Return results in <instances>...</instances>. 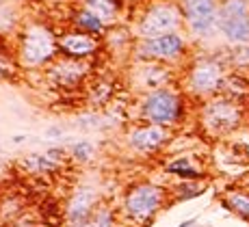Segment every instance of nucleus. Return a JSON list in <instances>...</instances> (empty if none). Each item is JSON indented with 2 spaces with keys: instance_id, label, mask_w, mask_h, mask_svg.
Wrapping results in <instances>:
<instances>
[{
  "instance_id": "nucleus-24",
  "label": "nucleus",
  "mask_w": 249,
  "mask_h": 227,
  "mask_svg": "<svg viewBox=\"0 0 249 227\" xmlns=\"http://www.w3.org/2000/svg\"><path fill=\"white\" fill-rule=\"evenodd\" d=\"M228 59L236 70H247L249 67V43L247 46H236L232 52H230Z\"/></svg>"
},
{
  "instance_id": "nucleus-2",
  "label": "nucleus",
  "mask_w": 249,
  "mask_h": 227,
  "mask_svg": "<svg viewBox=\"0 0 249 227\" xmlns=\"http://www.w3.org/2000/svg\"><path fill=\"white\" fill-rule=\"evenodd\" d=\"M169 197V188L156 184V182H135V184L126 188V192L122 197V216L145 227L167 206Z\"/></svg>"
},
{
  "instance_id": "nucleus-25",
  "label": "nucleus",
  "mask_w": 249,
  "mask_h": 227,
  "mask_svg": "<svg viewBox=\"0 0 249 227\" xmlns=\"http://www.w3.org/2000/svg\"><path fill=\"white\" fill-rule=\"evenodd\" d=\"M78 128L83 132H89V130H100L102 128V115L100 113H85L83 117L78 119Z\"/></svg>"
},
{
  "instance_id": "nucleus-20",
  "label": "nucleus",
  "mask_w": 249,
  "mask_h": 227,
  "mask_svg": "<svg viewBox=\"0 0 249 227\" xmlns=\"http://www.w3.org/2000/svg\"><path fill=\"white\" fill-rule=\"evenodd\" d=\"M87 91H89L87 104L91 106V108L108 106V104H111V100L115 98V87L108 83V80H102V78H100L95 85H89Z\"/></svg>"
},
{
  "instance_id": "nucleus-27",
  "label": "nucleus",
  "mask_w": 249,
  "mask_h": 227,
  "mask_svg": "<svg viewBox=\"0 0 249 227\" xmlns=\"http://www.w3.org/2000/svg\"><path fill=\"white\" fill-rule=\"evenodd\" d=\"M46 137H48V139H59V137H63V128H59V125H52V128L46 130Z\"/></svg>"
},
{
  "instance_id": "nucleus-30",
  "label": "nucleus",
  "mask_w": 249,
  "mask_h": 227,
  "mask_svg": "<svg viewBox=\"0 0 249 227\" xmlns=\"http://www.w3.org/2000/svg\"><path fill=\"white\" fill-rule=\"evenodd\" d=\"M243 186H245V188H249V175H247V180L243 182Z\"/></svg>"
},
{
  "instance_id": "nucleus-14",
  "label": "nucleus",
  "mask_w": 249,
  "mask_h": 227,
  "mask_svg": "<svg viewBox=\"0 0 249 227\" xmlns=\"http://www.w3.org/2000/svg\"><path fill=\"white\" fill-rule=\"evenodd\" d=\"M100 204H102V195L93 188L83 186L78 191H74L68 199V206H65V223H68V227L89 219Z\"/></svg>"
},
{
  "instance_id": "nucleus-22",
  "label": "nucleus",
  "mask_w": 249,
  "mask_h": 227,
  "mask_svg": "<svg viewBox=\"0 0 249 227\" xmlns=\"http://www.w3.org/2000/svg\"><path fill=\"white\" fill-rule=\"evenodd\" d=\"M206 186L204 182H182L171 188V195L176 197V201H186V199H195V197L204 195Z\"/></svg>"
},
{
  "instance_id": "nucleus-5",
  "label": "nucleus",
  "mask_w": 249,
  "mask_h": 227,
  "mask_svg": "<svg viewBox=\"0 0 249 227\" xmlns=\"http://www.w3.org/2000/svg\"><path fill=\"white\" fill-rule=\"evenodd\" d=\"M226 70L223 63L214 56H199V59L191 61L184 71V91L195 98L210 100L223 91L226 83Z\"/></svg>"
},
{
  "instance_id": "nucleus-29",
  "label": "nucleus",
  "mask_w": 249,
  "mask_h": 227,
  "mask_svg": "<svg viewBox=\"0 0 249 227\" xmlns=\"http://www.w3.org/2000/svg\"><path fill=\"white\" fill-rule=\"evenodd\" d=\"M195 225V219H189V221H182L178 227H193Z\"/></svg>"
},
{
  "instance_id": "nucleus-15",
  "label": "nucleus",
  "mask_w": 249,
  "mask_h": 227,
  "mask_svg": "<svg viewBox=\"0 0 249 227\" xmlns=\"http://www.w3.org/2000/svg\"><path fill=\"white\" fill-rule=\"evenodd\" d=\"M221 206L230 210L234 216L243 221H249V188L245 186H230L219 197Z\"/></svg>"
},
{
  "instance_id": "nucleus-28",
  "label": "nucleus",
  "mask_w": 249,
  "mask_h": 227,
  "mask_svg": "<svg viewBox=\"0 0 249 227\" xmlns=\"http://www.w3.org/2000/svg\"><path fill=\"white\" fill-rule=\"evenodd\" d=\"M11 141H13V145H20L24 141H28V137H26V134H13Z\"/></svg>"
},
{
  "instance_id": "nucleus-7",
  "label": "nucleus",
  "mask_w": 249,
  "mask_h": 227,
  "mask_svg": "<svg viewBox=\"0 0 249 227\" xmlns=\"http://www.w3.org/2000/svg\"><path fill=\"white\" fill-rule=\"evenodd\" d=\"M189 41L182 33H169V35L154 37V39H137L132 54L137 61H159L165 65H174L186 59Z\"/></svg>"
},
{
  "instance_id": "nucleus-8",
  "label": "nucleus",
  "mask_w": 249,
  "mask_h": 227,
  "mask_svg": "<svg viewBox=\"0 0 249 227\" xmlns=\"http://www.w3.org/2000/svg\"><path fill=\"white\" fill-rule=\"evenodd\" d=\"M184 13V28L195 39H210L219 33L221 0H178Z\"/></svg>"
},
{
  "instance_id": "nucleus-12",
  "label": "nucleus",
  "mask_w": 249,
  "mask_h": 227,
  "mask_svg": "<svg viewBox=\"0 0 249 227\" xmlns=\"http://www.w3.org/2000/svg\"><path fill=\"white\" fill-rule=\"evenodd\" d=\"M169 137H171V132L165 125L139 122L137 125H132L128 130L126 145L135 154H156L160 147H165L169 143Z\"/></svg>"
},
{
  "instance_id": "nucleus-6",
  "label": "nucleus",
  "mask_w": 249,
  "mask_h": 227,
  "mask_svg": "<svg viewBox=\"0 0 249 227\" xmlns=\"http://www.w3.org/2000/svg\"><path fill=\"white\" fill-rule=\"evenodd\" d=\"M243 106L228 95H214L206 100L199 110V123L210 137H226L243 125Z\"/></svg>"
},
{
  "instance_id": "nucleus-13",
  "label": "nucleus",
  "mask_w": 249,
  "mask_h": 227,
  "mask_svg": "<svg viewBox=\"0 0 249 227\" xmlns=\"http://www.w3.org/2000/svg\"><path fill=\"white\" fill-rule=\"evenodd\" d=\"M132 89L139 91V93H147V91L160 89V87H169L171 78V67L165 65V63L159 61H137L132 65Z\"/></svg>"
},
{
  "instance_id": "nucleus-26",
  "label": "nucleus",
  "mask_w": 249,
  "mask_h": 227,
  "mask_svg": "<svg viewBox=\"0 0 249 227\" xmlns=\"http://www.w3.org/2000/svg\"><path fill=\"white\" fill-rule=\"evenodd\" d=\"M46 156L50 158V160H54L56 165H65V162L70 160L68 158V152H65V147H50L46 152Z\"/></svg>"
},
{
  "instance_id": "nucleus-9",
  "label": "nucleus",
  "mask_w": 249,
  "mask_h": 227,
  "mask_svg": "<svg viewBox=\"0 0 249 227\" xmlns=\"http://www.w3.org/2000/svg\"><path fill=\"white\" fill-rule=\"evenodd\" d=\"M219 33L234 43H249V0H221L219 4Z\"/></svg>"
},
{
  "instance_id": "nucleus-16",
  "label": "nucleus",
  "mask_w": 249,
  "mask_h": 227,
  "mask_svg": "<svg viewBox=\"0 0 249 227\" xmlns=\"http://www.w3.org/2000/svg\"><path fill=\"white\" fill-rule=\"evenodd\" d=\"M83 9L91 11L95 17H100V20L111 28L119 22L124 2L122 0H83Z\"/></svg>"
},
{
  "instance_id": "nucleus-19",
  "label": "nucleus",
  "mask_w": 249,
  "mask_h": 227,
  "mask_svg": "<svg viewBox=\"0 0 249 227\" xmlns=\"http://www.w3.org/2000/svg\"><path fill=\"white\" fill-rule=\"evenodd\" d=\"M70 227H117V212L108 204H100L89 219H85L83 223L70 225Z\"/></svg>"
},
{
  "instance_id": "nucleus-4",
  "label": "nucleus",
  "mask_w": 249,
  "mask_h": 227,
  "mask_svg": "<svg viewBox=\"0 0 249 227\" xmlns=\"http://www.w3.org/2000/svg\"><path fill=\"white\" fill-rule=\"evenodd\" d=\"M184 28V13L176 0H154L143 7L137 16V39H154V37L182 33Z\"/></svg>"
},
{
  "instance_id": "nucleus-11",
  "label": "nucleus",
  "mask_w": 249,
  "mask_h": 227,
  "mask_svg": "<svg viewBox=\"0 0 249 227\" xmlns=\"http://www.w3.org/2000/svg\"><path fill=\"white\" fill-rule=\"evenodd\" d=\"M104 48L102 37L89 35L83 31H65L59 35V54L68 56V59H76V61H91L100 54V50Z\"/></svg>"
},
{
  "instance_id": "nucleus-3",
  "label": "nucleus",
  "mask_w": 249,
  "mask_h": 227,
  "mask_svg": "<svg viewBox=\"0 0 249 227\" xmlns=\"http://www.w3.org/2000/svg\"><path fill=\"white\" fill-rule=\"evenodd\" d=\"M59 56V37L46 24H28L20 33L16 61L24 70L48 67Z\"/></svg>"
},
{
  "instance_id": "nucleus-18",
  "label": "nucleus",
  "mask_w": 249,
  "mask_h": 227,
  "mask_svg": "<svg viewBox=\"0 0 249 227\" xmlns=\"http://www.w3.org/2000/svg\"><path fill=\"white\" fill-rule=\"evenodd\" d=\"M71 26H74L76 31L89 33V35H95V37H104L108 31L107 24L100 20V17H95L91 11H87V9H78V11L71 16Z\"/></svg>"
},
{
  "instance_id": "nucleus-1",
  "label": "nucleus",
  "mask_w": 249,
  "mask_h": 227,
  "mask_svg": "<svg viewBox=\"0 0 249 227\" xmlns=\"http://www.w3.org/2000/svg\"><path fill=\"white\" fill-rule=\"evenodd\" d=\"M184 113H186L184 95L171 85L143 93L137 104L139 122L165 125V128L178 125L184 119Z\"/></svg>"
},
{
  "instance_id": "nucleus-31",
  "label": "nucleus",
  "mask_w": 249,
  "mask_h": 227,
  "mask_svg": "<svg viewBox=\"0 0 249 227\" xmlns=\"http://www.w3.org/2000/svg\"><path fill=\"white\" fill-rule=\"evenodd\" d=\"M150 2H154V0H150Z\"/></svg>"
},
{
  "instance_id": "nucleus-21",
  "label": "nucleus",
  "mask_w": 249,
  "mask_h": 227,
  "mask_svg": "<svg viewBox=\"0 0 249 227\" xmlns=\"http://www.w3.org/2000/svg\"><path fill=\"white\" fill-rule=\"evenodd\" d=\"M22 165L28 169L31 173H37V175H48V173H56L61 169V165H56L54 160L46 156H39V154H28V156L22 158Z\"/></svg>"
},
{
  "instance_id": "nucleus-17",
  "label": "nucleus",
  "mask_w": 249,
  "mask_h": 227,
  "mask_svg": "<svg viewBox=\"0 0 249 227\" xmlns=\"http://www.w3.org/2000/svg\"><path fill=\"white\" fill-rule=\"evenodd\" d=\"M165 171L169 173V175L182 180V182H204L206 180V173L202 171V169L193 167L191 156L174 158L171 162H167V165H165Z\"/></svg>"
},
{
  "instance_id": "nucleus-10",
  "label": "nucleus",
  "mask_w": 249,
  "mask_h": 227,
  "mask_svg": "<svg viewBox=\"0 0 249 227\" xmlns=\"http://www.w3.org/2000/svg\"><path fill=\"white\" fill-rule=\"evenodd\" d=\"M89 74H91V61H76L61 54L46 67V78L65 91L83 87L85 80L89 78Z\"/></svg>"
},
{
  "instance_id": "nucleus-23",
  "label": "nucleus",
  "mask_w": 249,
  "mask_h": 227,
  "mask_svg": "<svg viewBox=\"0 0 249 227\" xmlns=\"http://www.w3.org/2000/svg\"><path fill=\"white\" fill-rule=\"evenodd\" d=\"M95 154V147L91 141H76L74 145L70 147V156L74 162H80V165H87V162H91V158H93Z\"/></svg>"
}]
</instances>
